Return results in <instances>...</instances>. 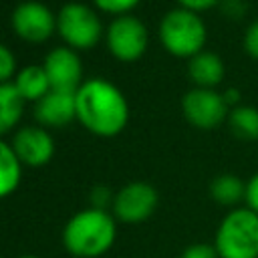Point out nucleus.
<instances>
[{
	"instance_id": "obj_1",
	"label": "nucleus",
	"mask_w": 258,
	"mask_h": 258,
	"mask_svg": "<svg viewBox=\"0 0 258 258\" xmlns=\"http://www.w3.org/2000/svg\"><path fill=\"white\" fill-rule=\"evenodd\" d=\"M77 119L81 125L99 135L115 137L119 135L129 121V103L117 85L105 79L85 81L77 93Z\"/></svg>"
},
{
	"instance_id": "obj_2",
	"label": "nucleus",
	"mask_w": 258,
	"mask_h": 258,
	"mask_svg": "<svg viewBox=\"0 0 258 258\" xmlns=\"http://www.w3.org/2000/svg\"><path fill=\"white\" fill-rule=\"evenodd\" d=\"M115 218L107 210L87 208L77 212L62 230V244L77 258L103 256L115 242Z\"/></svg>"
},
{
	"instance_id": "obj_3",
	"label": "nucleus",
	"mask_w": 258,
	"mask_h": 258,
	"mask_svg": "<svg viewBox=\"0 0 258 258\" xmlns=\"http://www.w3.org/2000/svg\"><path fill=\"white\" fill-rule=\"evenodd\" d=\"M214 248L220 258H258V214L232 208L216 230Z\"/></svg>"
},
{
	"instance_id": "obj_4",
	"label": "nucleus",
	"mask_w": 258,
	"mask_h": 258,
	"mask_svg": "<svg viewBox=\"0 0 258 258\" xmlns=\"http://www.w3.org/2000/svg\"><path fill=\"white\" fill-rule=\"evenodd\" d=\"M208 38L206 24L198 12L173 8L159 22V40L163 48L177 58H191L204 50Z\"/></svg>"
},
{
	"instance_id": "obj_5",
	"label": "nucleus",
	"mask_w": 258,
	"mask_h": 258,
	"mask_svg": "<svg viewBox=\"0 0 258 258\" xmlns=\"http://www.w3.org/2000/svg\"><path fill=\"white\" fill-rule=\"evenodd\" d=\"M56 32L64 40V46H71L75 50H87L99 42L103 26L91 6L81 2H69L56 12Z\"/></svg>"
},
{
	"instance_id": "obj_6",
	"label": "nucleus",
	"mask_w": 258,
	"mask_h": 258,
	"mask_svg": "<svg viewBox=\"0 0 258 258\" xmlns=\"http://www.w3.org/2000/svg\"><path fill=\"white\" fill-rule=\"evenodd\" d=\"M105 42L109 52L121 60V62H135L139 60L149 44V34L145 24L133 16V14H123L117 16L105 32Z\"/></svg>"
},
{
	"instance_id": "obj_7",
	"label": "nucleus",
	"mask_w": 258,
	"mask_h": 258,
	"mask_svg": "<svg viewBox=\"0 0 258 258\" xmlns=\"http://www.w3.org/2000/svg\"><path fill=\"white\" fill-rule=\"evenodd\" d=\"M181 111L189 125L198 129H214L228 119L230 105L224 99V93L216 89H189L181 99Z\"/></svg>"
},
{
	"instance_id": "obj_8",
	"label": "nucleus",
	"mask_w": 258,
	"mask_h": 258,
	"mask_svg": "<svg viewBox=\"0 0 258 258\" xmlns=\"http://www.w3.org/2000/svg\"><path fill=\"white\" fill-rule=\"evenodd\" d=\"M14 32L30 42V44H42L56 32V14L50 12V8L36 0L20 2L10 16Z\"/></svg>"
},
{
	"instance_id": "obj_9",
	"label": "nucleus",
	"mask_w": 258,
	"mask_h": 258,
	"mask_svg": "<svg viewBox=\"0 0 258 258\" xmlns=\"http://www.w3.org/2000/svg\"><path fill=\"white\" fill-rule=\"evenodd\" d=\"M157 191L147 181H131L113 198V214L125 224L145 222L157 208Z\"/></svg>"
},
{
	"instance_id": "obj_10",
	"label": "nucleus",
	"mask_w": 258,
	"mask_h": 258,
	"mask_svg": "<svg viewBox=\"0 0 258 258\" xmlns=\"http://www.w3.org/2000/svg\"><path fill=\"white\" fill-rule=\"evenodd\" d=\"M50 89L54 91H67L77 93V89L83 85V62L75 48L71 46H56L52 48L44 62H42Z\"/></svg>"
},
{
	"instance_id": "obj_11",
	"label": "nucleus",
	"mask_w": 258,
	"mask_h": 258,
	"mask_svg": "<svg viewBox=\"0 0 258 258\" xmlns=\"http://www.w3.org/2000/svg\"><path fill=\"white\" fill-rule=\"evenodd\" d=\"M16 157L20 159L22 165L28 167H40L44 163H48L54 155V141L48 135V131L44 127L38 125H26L20 127L12 141H10Z\"/></svg>"
},
{
	"instance_id": "obj_12",
	"label": "nucleus",
	"mask_w": 258,
	"mask_h": 258,
	"mask_svg": "<svg viewBox=\"0 0 258 258\" xmlns=\"http://www.w3.org/2000/svg\"><path fill=\"white\" fill-rule=\"evenodd\" d=\"M34 115L40 127H64L77 119V101L75 93L50 89L36 105Z\"/></svg>"
},
{
	"instance_id": "obj_13",
	"label": "nucleus",
	"mask_w": 258,
	"mask_h": 258,
	"mask_svg": "<svg viewBox=\"0 0 258 258\" xmlns=\"http://www.w3.org/2000/svg\"><path fill=\"white\" fill-rule=\"evenodd\" d=\"M187 75L196 87L214 89L224 81L226 67L220 54L212 50H202L187 60Z\"/></svg>"
},
{
	"instance_id": "obj_14",
	"label": "nucleus",
	"mask_w": 258,
	"mask_h": 258,
	"mask_svg": "<svg viewBox=\"0 0 258 258\" xmlns=\"http://www.w3.org/2000/svg\"><path fill=\"white\" fill-rule=\"evenodd\" d=\"M12 83L24 101L38 103L50 91V83H48V77L42 64H28L20 69Z\"/></svg>"
},
{
	"instance_id": "obj_15",
	"label": "nucleus",
	"mask_w": 258,
	"mask_h": 258,
	"mask_svg": "<svg viewBox=\"0 0 258 258\" xmlns=\"http://www.w3.org/2000/svg\"><path fill=\"white\" fill-rule=\"evenodd\" d=\"M210 196L220 206L238 208V204L244 202V198H246V181H242L238 175L222 173V175L212 179Z\"/></svg>"
},
{
	"instance_id": "obj_16",
	"label": "nucleus",
	"mask_w": 258,
	"mask_h": 258,
	"mask_svg": "<svg viewBox=\"0 0 258 258\" xmlns=\"http://www.w3.org/2000/svg\"><path fill=\"white\" fill-rule=\"evenodd\" d=\"M24 99L16 91L14 83H2L0 85V137L10 133L24 111Z\"/></svg>"
},
{
	"instance_id": "obj_17",
	"label": "nucleus",
	"mask_w": 258,
	"mask_h": 258,
	"mask_svg": "<svg viewBox=\"0 0 258 258\" xmlns=\"http://www.w3.org/2000/svg\"><path fill=\"white\" fill-rule=\"evenodd\" d=\"M234 137L242 141H258V109L252 105H236L226 119Z\"/></svg>"
},
{
	"instance_id": "obj_18",
	"label": "nucleus",
	"mask_w": 258,
	"mask_h": 258,
	"mask_svg": "<svg viewBox=\"0 0 258 258\" xmlns=\"http://www.w3.org/2000/svg\"><path fill=\"white\" fill-rule=\"evenodd\" d=\"M22 163L16 157L10 143L0 139V200L8 198L20 183Z\"/></svg>"
},
{
	"instance_id": "obj_19",
	"label": "nucleus",
	"mask_w": 258,
	"mask_h": 258,
	"mask_svg": "<svg viewBox=\"0 0 258 258\" xmlns=\"http://www.w3.org/2000/svg\"><path fill=\"white\" fill-rule=\"evenodd\" d=\"M141 0H93V4L107 12V14H115V16H123V14H131V10L139 4Z\"/></svg>"
},
{
	"instance_id": "obj_20",
	"label": "nucleus",
	"mask_w": 258,
	"mask_h": 258,
	"mask_svg": "<svg viewBox=\"0 0 258 258\" xmlns=\"http://www.w3.org/2000/svg\"><path fill=\"white\" fill-rule=\"evenodd\" d=\"M12 77H16V58L8 46L0 44V85L10 83Z\"/></svg>"
},
{
	"instance_id": "obj_21",
	"label": "nucleus",
	"mask_w": 258,
	"mask_h": 258,
	"mask_svg": "<svg viewBox=\"0 0 258 258\" xmlns=\"http://www.w3.org/2000/svg\"><path fill=\"white\" fill-rule=\"evenodd\" d=\"M242 46H244V52L250 58L258 60V18L246 26L244 38H242Z\"/></svg>"
},
{
	"instance_id": "obj_22",
	"label": "nucleus",
	"mask_w": 258,
	"mask_h": 258,
	"mask_svg": "<svg viewBox=\"0 0 258 258\" xmlns=\"http://www.w3.org/2000/svg\"><path fill=\"white\" fill-rule=\"evenodd\" d=\"M179 258H220V256H218L214 244H202V242H198V244L187 246L181 252Z\"/></svg>"
},
{
	"instance_id": "obj_23",
	"label": "nucleus",
	"mask_w": 258,
	"mask_h": 258,
	"mask_svg": "<svg viewBox=\"0 0 258 258\" xmlns=\"http://www.w3.org/2000/svg\"><path fill=\"white\" fill-rule=\"evenodd\" d=\"M246 208L258 214V171L246 181V198H244Z\"/></svg>"
},
{
	"instance_id": "obj_24",
	"label": "nucleus",
	"mask_w": 258,
	"mask_h": 258,
	"mask_svg": "<svg viewBox=\"0 0 258 258\" xmlns=\"http://www.w3.org/2000/svg\"><path fill=\"white\" fill-rule=\"evenodd\" d=\"M179 8L191 10V12H206L210 8H216L218 4H222V0H177Z\"/></svg>"
},
{
	"instance_id": "obj_25",
	"label": "nucleus",
	"mask_w": 258,
	"mask_h": 258,
	"mask_svg": "<svg viewBox=\"0 0 258 258\" xmlns=\"http://www.w3.org/2000/svg\"><path fill=\"white\" fill-rule=\"evenodd\" d=\"M111 202V191L107 185H95L93 191H91V208H99V210H105V206Z\"/></svg>"
},
{
	"instance_id": "obj_26",
	"label": "nucleus",
	"mask_w": 258,
	"mask_h": 258,
	"mask_svg": "<svg viewBox=\"0 0 258 258\" xmlns=\"http://www.w3.org/2000/svg\"><path fill=\"white\" fill-rule=\"evenodd\" d=\"M222 10H224V14H228V16L240 18V16L246 12V6H244L240 0H222Z\"/></svg>"
},
{
	"instance_id": "obj_27",
	"label": "nucleus",
	"mask_w": 258,
	"mask_h": 258,
	"mask_svg": "<svg viewBox=\"0 0 258 258\" xmlns=\"http://www.w3.org/2000/svg\"><path fill=\"white\" fill-rule=\"evenodd\" d=\"M22 258H38V256H22Z\"/></svg>"
},
{
	"instance_id": "obj_28",
	"label": "nucleus",
	"mask_w": 258,
	"mask_h": 258,
	"mask_svg": "<svg viewBox=\"0 0 258 258\" xmlns=\"http://www.w3.org/2000/svg\"><path fill=\"white\" fill-rule=\"evenodd\" d=\"M0 258H2V256H0Z\"/></svg>"
}]
</instances>
